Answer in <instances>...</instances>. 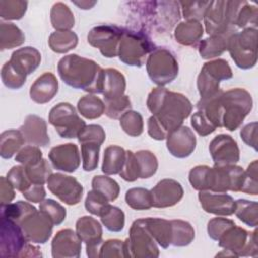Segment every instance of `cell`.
Segmentation results:
<instances>
[{
  "label": "cell",
  "mask_w": 258,
  "mask_h": 258,
  "mask_svg": "<svg viewBox=\"0 0 258 258\" xmlns=\"http://www.w3.org/2000/svg\"><path fill=\"white\" fill-rule=\"evenodd\" d=\"M101 222L109 231L120 232L123 230L125 224L124 212L118 207L110 205L101 216Z\"/></svg>",
  "instance_id": "cell-44"
},
{
  "label": "cell",
  "mask_w": 258,
  "mask_h": 258,
  "mask_svg": "<svg viewBox=\"0 0 258 258\" xmlns=\"http://www.w3.org/2000/svg\"><path fill=\"white\" fill-rule=\"evenodd\" d=\"M219 246L224 248L226 253L218 255L230 256H257V231L252 233L238 227L236 224L225 231L218 240Z\"/></svg>",
  "instance_id": "cell-7"
},
{
  "label": "cell",
  "mask_w": 258,
  "mask_h": 258,
  "mask_svg": "<svg viewBox=\"0 0 258 258\" xmlns=\"http://www.w3.org/2000/svg\"><path fill=\"white\" fill-rule=\"evenodd\" d=\"M7 178L12 183L14 188L21 192H24L31 184H34L29 180L23 165L13 166L7 173Z\"/></svg>",
  "instance_id": "cell-52"
},
{
  "label": "cell",
  "mask_w": 258,
  "mask_h": 258,
  "mask_svg": "<svg viewBox=\"0 0 258 258\" xmlns=\"http://www.w3.org/2000/svg\"><path fill=\"white\" fill-rule=\"evenodd\" d=\"M197 144V139L187 126H180L171 131L166 137V146L171 155L177 158L189 156Z\"/></svg>",
  "instance_id": "cell-19"
},
{
  "label": "cell",
  "mask_w": 258,
  "mask_h": 258,
  "mask_svg": "<svg viewBox=\"0 0 258 258\" xmlns=\"http://www.w3.org/2000/svg\"><path fill=\"white\" fill-rule=\"evenodd\" d=\"M150 191L153 199V207L155 208L172 207L183 197L181 184L170 178L160 180Z\"/></svg>",
  "instance_id": "cell-21"
},
{
  "label": "cell",
  "mask_w": 258,
  "mask_h": 258,
  "mask_svg": "<svg viewBox=\"0 0 258 258\" xmlns=\"http://www.w3.org/2000/svg\"><path fill=\"white\" fill-rule=\"evenodd\" d=\"M233 77L232 70L225 59H216L206 62L198 77V89L201 99H208L217 95L221 89L219 84L223 80Z\"/></svg>",
  "instance_id": "cell-10"
},
{
  "label": "cell",
  "mask_w": 258,
  "mask_h": 258,
  "mask_svg": "<svg viewBox=\"0 0 258 258\" xmlns=\"http://www.w3.org/2000/svg\"><path fill=\"white\" fill-rule=\"evenodd\" d=\"M144 224L155 242L163 249L168 248L171 242V223L160 218L143 219Z\"/></svg>",
  "instance_id": "cell-28"
},
{
  "label": "cell",
  "mask_w": 258,
  "mask_h": 258,
  "mask_svg": "<svg viewBox=\"0 0 258 258\" xmlns=\"http://www.w3.org/2000/svg\"><path fill=\"white\" fill-rule=\"evenodd\" d=\"M19 130L25 141L31 145L45 147L50 142L45 121L36 115H28Z\"/></svg>",
  "instance_id": "cell-24"
},
{
  "label": "cell",
  "mask_w": 258,
  "mask_h": 258,
  "mask_svg": "<svg viewBox=\"0 0 258 258\" xmlns=\"http://www.w3.org/2000/svg\"><path fill=\"white\" fill-rule=\"evenodd\" d=\"M134 153L138 163L139 178H149L152 176L158 167L156 156L148 150H140Z\"/></svg>",
  "instance_id": "cell-43"
},
{
  "label": "cell",
  "mask_w": 258,
  "mask_h": 258,
  "mask_svg": "<svg viewBox=\"0 0 258 258\" xmlns=\"http://www.w3.org/2000/svg\"><path fill=\"white\" fill-rule=\"evenodd\" d=\"M123 27L116 25H99L91 29L88 34V42L98 48L106 57L118 55L119 44L124 33Z\"/></svg>",
  "instance_id": "cell-14"
},
{
  "label": "cell",
  "mask_w": 258,
  "mask_h": 258,
  "mask_svg": "<svg viewBox=\"0 0 258 258\" xmlns=\"http://www.w3.org/2000/svg\"><path fill=\"white\" fill-rule=\"evenodd\" d=\"M81 239L71 229H63L56 233L51 243L52 257H80Z\"/></svg>",
  "instance_id": "cell-23"
},
{
  "label": "cell",
  "mask_w": 258,
  "mask_h": 258,
  "mask_svg": "<svg viewBox=\"0 0 258 258\" xmlns=\"http://www.w3.org/2000/svg\"><path fill=\"white\" fill-rule=\"evenodd\" d=\"M105 101V114L111 119H118L131 109V101L128 96L123 95L119 98Z\"/></svg>",
  "instance_id": "cell-47"
},
{
  "label": "cell",
  "mask_w": 258,
  "mask_h": 258,
  "mask_svg": "<svg viewBox=\"0 0 258 258\" xmlns=\"http://www.w3.org/2000/svg\"><path fill=\"white\" fill-rule=\"evenodd\" d=\"M190 124L192 128L199 133L201 136H207L214 132L217 128L209 121V119L205 116V114L198 110L192 116L190 120Z\"/></svg>",
  "instance_id": "cell-57"
},
{
  "label": "cell",
  "mask_w": 258,
  "mask_h": 258,
  "mask_svg": "<svg viewBox=\"0 0 258 258\" xmlns=\"http://www.w3.org/2000/svg\"><path fill=\"white\" fill-rule=\"evenodd\" d=\"M109 206L110 204L107 198L104 197L99 191L92 189L88 192L85 201V208L92 215L101 217Z\"/></svg>",
  "instance_id": "cell-48"
},
{
  "label": "cell",
  "mask_w": 258,
  "mask_h": 258,
  "mask_svg": "<svg viewBox=\"0 0 258 258\" xmlns=\"http://www.w3.org/2000/svg\"><path fill=\"white\" fill-rule=\"evenodd\" d=\"M125 257L124 254V242L120 240H108L105 241L100 250V257Z\"/></svg>",
  "instance_id": "cell-60"
},
{
  "label": "cell",
  "mask_w": 258,
  "mask_h": 258,
  "mask_svg": "<svg viewBox=\"0 0 258 258\" xmlns=\"http://www.w3.org/2000/svg\"><path fill=\"white\" fill-rule=\"evenodd\" d=\"M126 88L125 77L116 69L104 70L103 95L104 100H112L124 95Z\"/></svg>",
  "instance_id": "cell-27"
},
{
  "label": "cell",
  "mask_w": 258,
  "mask_h": 258,
  "mask_svg": "<svg viewBox=\"0 0 258 258\" xmlns=\"http://www.w3.org/2000/svg\"><path fill=\"white\" fill-rule=\"evenodd\" d=\"M51 24L56 31L70 30L75 23L74 14L71 9L62 2L54 3L50 11Z\"/></svg>",
  "instance_id": "cell-33"
},
{
  "label": "cell",
  "mask_w": 258,
  "mask_h": 258,
  "mask_svg": "<svg viewBox=\"0 0 258 258\" xmlns=\"http://www.w3.org/2000/svg\"><path fill=\"white\" fill-rule=\"evenodd\" d=\"M120 126L130 136H139L143 132L142 116L135 111H127L120 118Z\"/></svg>",
  "instance_id": "cell-45"
},
{
  "label": "cell",
  "mask_w": 258,
  "mask_h": 258,
  "mask_svg": "<svg viewBox=\"0 0 258 258\" xmlns=\"http://www.w3.org/2000/svg\"><path fill=\"white\" fill-rule=\"evenodd\" d=\"M147 108L152 113L147 122L148 134L155 140H163L182 125L191 113L192 105L184 95L158 87L149 93Z\"/></svg>",
  "instance_id": "cell-1"
},
{
  "label": "cell",
  "mask_w": 258,
  "mask_h": 258,
  "mask_svg": "<svg viewBox=\"0 0 258 258\" xmlns=\"http://www.w3.org/2000/svg\"><path fill=\"white\" fill-rule=\"evenodd\" d=\"M57 72L70 87L82 89L92 94H102L104 70L94 60L78 54H69L59 59Z\"/></svg>",
  "instance_id": "cell-3"
},
{
  "label": "cell",
  "mask_w": 258,
  "mask_h": 258,
  "mask_svg": "<svg viewBox=\"0 0 258 258\" xmlns=\"http://www.w3.org/2000/svg\"><path fill=\"white\" fill-rule=\"evenodd\" d=\"M234 33H224L211 35L205 40L201 41L199 52L203 58H214L220 56L228 49V41L230 36Z\"/></svg>",
  "instance_id": "cell-30"
},
{
  "label": "cell",
  "mask_w": 258,
  "mask_h": 258,
  "mask_svg": "<svg viewBox=\"0 0 258 258\" xmlns=\"http://www.w3.org/2000/svg\"><path fill=\"white\" fill-rule=\"evenodd\" d=\"M23 197L32 203H41L45 198V189L42 184H31L24 192Z\"/></svg>",
  "instance_id": "cell-63"
},
{
  "label": "cell",
  "mask_w": 258,
  "mask_h": 258,
  "mask_svg": "<svg viewBox=\"0 0 258 258\" xmlns=\"http://www.w3.org/2000/svg\"><path fill=\"white\" fill-rule=\"evenodd\" d=\"M211 1H191V2H178L182 8V15L186 20L200 21L204 18L206 10Z\"/></svg>",
  "instance_id": "cell-51"
},
{
  "label": "cell",
  "mask_w": 258,
  "mask_h": 258,
  "mask_svg": "<svg viewBox=\"0 0 258 258\" xmlns=\"http://www.w3.org/2000/svg\"><path fill=\"white\" fill-rule=\"evenodd\" d=\"M241 138L243 141L252 146L255 150H257V122L250 123L241 129Z\"/></svg>",
  "instance_id": "cell-61"
},
{
  "label": "cell",
  "mask_w": 258,
  "mask_h": 258,
  "mask_svg": "<svg viewBox=\"0 0 258 258\" xmlns=\"http://www.w3.org/2000/svg\"><path fill=\"white\" fill-rule=\"evenodd\" d=\"M25 40L23 32L11 22L0 23V42L1 50L10 49L21 45Z\"/></svg>",
  "instance_id": "cell-34"
},
{
  "label": "cell",
  "mask_w": 258,
  "mask_h": 258,
  "mask_svg": "<svg viewBox=\"0 0 258 258\" xmlns=\"http://www.w3.org/2000/svg\"><path fill=\"white\" fill-rule=\"evenodd\" d=\"M48 158L55 169L66 172L76 171L81 162L79 148L74 143L52 147L48 153Z\"/></svg>",
  "instance_id": "cell-20"
},
{
  "label": "cell",
  "mask_w": 258,
  "mask_h": 258,
  "mask_svg": "<svg viewBox=\"0 0 258 258\" xmlns=\"http://www.w3.org/2000/svg\"><path fill=\"white\" fill-rule=\"evenodd\" d=\"M257 211L258 204L254 201L240 199L235 202L234 214L240 221L250 227L257 226Z\"/></svg>",
  "instance_id": "cell-39"
},
{
  "label": "cell",
  "mask_w": 258,
  "mask_h": 258,
  "mask_svg": "<svg viewBox=\"0 0 258 258\" xmlns=\"http://www.w3.org/2000/svg\"><path fill=\"white\" fill-rule=\"evenodd\" d=\"M1 78L3 84L9 89H19L21 88L26 80L25 76L17 73L8 61L4 63L1 70Z\"/></svg>",
  "instance_id": "cell-53"
},
{
  "label": "cell",
  "mask_w": 258,
  "mask_h": 258,
  "mask_svg": "<svg viewBox=\"0 0 258 258\" xmlns=\"http://www.w3.org/2000/svg\"><path fill=\"white\" fill-rule=\"evenodd\" d=\"M171 223V242L170 245L182 247L187 246L195 239L192 226L185 221L172 220Z\"/></svg>",
  "instance_id": "cell-36"
},
{
  "label": "cell",
  "mask_w": 258,
  "mask_h": 258,
  "mask_svg": "<svg viewBox=\"0 0 258 258\" xmlns=\"http://www.w3.org/2000/svg\"><path fill=\"white\" fill-rule=\"evenodd\" d=\"M92 187L106 197L109 202L115 201L120 192V187L117 181L109 176H95L92 180Z\"/></svg>",
  "instance_id": "cell-42"
},
{
  "label": "cell",
  "mask_w": 258,
  "mask_h": 258,
  "mask_svg": "<svg viewBox=\"0 0 258 258\" xmlns=\"http://www.w3.org/2000/svg\"><path fill=\"white\" fill-rule=\"evenodd\" d=\"M39 210L42 211L53 223V225L61 224L67 216L66 209L52 199H46L39 205Z\"/></svg>",
  "instance_id": "cell-49"
},
{
  "label": "cell",
  "mask_w": 258,
  "mask_h": 258,
  "mask_svg": "<svg viewBox=\"0 0 258 258\" xmlns=\"http://www.w3.org/2000/svg\"><path fill=\"white\" fill-rule=\"evenodd\" d=\"M257 29L245 28L241 32L232 34L228 41V49L231 57L243 70L253 68L257 61Z\"/></svg>",
  "instance_id": "cell-6"
},
{
  "label": "cell",
  "mask_w": 258,
  "mask_h": 258,
  "mask_svg": "<svg viewBox=\"0 0 258 258\" xmlns=\"http://www.w3.org/2000/svg\"><path fill=\"white\" fill-rule=\"evenodd\" d=\"M127 205L134 210H148L153 207L151 191L143 187H133L126 191Z\"/></svg>",
  "instance_id": "cell-38"
},
{
  "label": "cell",
  "mask_w": 258,
  "mask_h": 258,
  "mask_svg": "<svg viewBox=\"0 0 258 258\" xmlns=\"http://www.w3.org/2000/svg\"><path fill=\"white\" fill-rule=\"evenodd\" d=\"M77 108L83 117L90 120L97 119L105 113V103L94 95H87L81 98Z\"/></svg>",
  "instance_id": "cell-37"
},
{
  "label": "cell",
  "mask_w": 258,
  "mask_h": 258,
  "mask_svg": "<svg viewBox=\"0 0 258 258\" xmlns=\"http://www.w3.org/2000/svg\"><path fill=\"white\" fill-rule=\"evenodd\" d=\"M27 8L26 1H0V16L2 19H20Z\"/></svg>",
  "instance_id": "cell-50"
},
{
  "label": "cell",
  "mask_w": 258,
  "mask_h": 258,
  "mask_svg": "<svg viewBox=\"0 0 258 258\" xmlns=\"http://www.w3.org/2000/svg\"><path fill=\"white\" fill-rule=\"evenodd\" d=\"M142 17L145 18V24L153 27H159L162 30H170L180 18L179 3L170 2H142Z\"/></svg>",
  "instance_id": "cell-12"
},
{
  "label": "cell",
  "mask_w": 258,
  "mask_h": 258,
  "mask_svg": "<svg viewBox=\"0 0 258 258\" xmlns=\"http://www.w3.org/2000/svg\"><path fill=\"white\" fill-rule=\"evenodd\" d=\"M253 101L250 93L245 89L235 88L227 92L220 91L217 95L201 99L198 110L204 112L210 122L216 127H225L235 131L250 113Z\"/></svg>",
  "instance_id": "cell-2"
},
{
  "label": "cell",
  "mask_w": 258,
  "mask_h": 258,
  "mask_svg": "<svg viewBox=\"0 0 258 258\" xmlns=\"http://www.w3.org/2000/svg\"><path fill=\"white\" fill-rule=\"evenodd\" d=\"M48 44L54 52L66 53L77 46L78 36L72 30L54 31L49 36Z\"/></svg>",
  "instance_id": "cell-35"
},
{
  "label": "cell",
  "mask_w": 258,
  "mask_h": 258,
  "mask_svg": "<svg viewBox=\"0 0 258 258\" xmlns=\"http://www.w3.org/2000/svg\"><path fill=\"white\" fill-rule=\"evenodd\" d=\"M46 183L48 189L67 205H77L83 197V186L75 177L62 173H51Z\"/></svg>",
  "instance_id": "cell-16"
},
{
  "label": "cell",
  "mask_w": 258,
  "mask_h": 258,
  "mask_svg": "<svg viewBox=\"0 0 258 258\" xmlns=\"http://www.w3.org/2000/svg\"><path fill=\"white\" fill-rule=\"evenodd\" d=\"M0 197H1V206L9 204L15 197L14 186L8 180L7 177L1 176L0 178Z\"/></svg>",
  "instance_id": "cell-62"
},
{
  "label": "cell",
  "mask_w": 258,
  "mask_h": 258,
  "mask_svg": "<svg viewBox=\"0 0 258 258\" xmlns=\"http://www.w3.org/2000/svg\"><path fill=\"white\" fill-rule=\"evenodd\" d=\"M241 1H211L204 15L206 32L211 35L235 33L236 15Z\"/></svg>",
  "instance_id": "cell-4"
},
{
  "label": "cell",
  "mask_w": 258,
  "mask_h": 258,
  "mask_svg": "<svg viewBox=\"0 0 258 258\" xmlns=\"http://www.w3.org/2000/svg\"><path fill=\"white\" fill-rule=\"evenodd\" d=\"M126 151L118 145H110L104 151L102 171L105 174H119L123 168Z\"/></svg>",
  "instance_id": "cell-31"
},
{
  "label": "cell",
  "mask_w": 258,
  "mask_h": 258,
  "mask_svg": "<svg viewBox=\"0 0 258 258\" xmlns=\"http://www.w3.org/2000/svg\"><path fill=\"white\" fill-rule=\"evenodd\" d=\"M48 121L62 138L78 137L86 127L85 121L79 117L76 109L70 103H59L52 107Z\"/></svg>",
  "instance_id": "cell-11"
},
{
  "label": "cell",
  "mask_w": 258,
  "mask_h": 258,
  "mask_svg": "<svg viewBox=\"0 0 258 258\" xmlns=\"http://www.w3.org/2000/svg\"><path fill=\"white\" fill-rule=\"evenodd\" d=\"M28 240L20 226L14 221L2 216L0 254L2 257H21Z\"/></svg>",
  "instance_id": "cell-15"
},
{
  "label": "cell",
  "mask_w": 258,
  "mask_h": 258,
  "mask_svg": "<svg viewBox=\"0 0 258 258\" xmlns=\"http://www.w3.org/2000/svg\"><path fill=\"white\" fill-rule=\"evenodd\" d=\"M210 153L215 165L235 164L239 161L240 150L235 139L227 134L217 135L210 143Z\"/></svg>",
  "instance_id": "cell-18"
},
{
  "label": "cell",
  "mask_w": 258,
  "mask_h": 258,
  "mask_svg": "<svg viewBox=\"0 0 258 258\" xmlns=\"http://www.w3.org/2000/svg\"><path fill=\"white\" fill-rule=\"evenodd\" d=\"M76 233L82 242L86 243L87 255L89 257H100L102 240V227L100 223L89 216L80 218L76 223Z\"/></svg>",
  "instance_id": "cell-17"
},
{
  "label": "cell",
  "mask_w": 258,
  "mask_h": 258,
  "mask_svg": "<svg viewBox=\"0 0 258 258\" xmlns=\"http://www.w3.org/2000/svg\"><path fill=\"white\" fill-rule=\"evenodd\" d=\"M40 60V52L34 47L26 46L15 50L8 62L17 73L26 77L37 69Z\"/></svg>",
  "instance_id": "cell-25"
},
{
  "label": "cell",
  "mask_w": 258,
  "mask_h": 258,
  "mask_svg": "<svg viewBox=\"0 0 258 258\" xmlns=\"http://www.w3.org/2000/svg\"><path fill=\"white\" fill-rule=\"evenodd\" d=\"M154 43L144 31H134L125 28L122 35L118 55L121 61L128 66L141 67L146 55L155 49Z\"/></svg>",
  "instance_id": "cell-5"
},
{
  "label": "cell",
  "mask_w": 258,
  "mask_h": 258,
  "mask_svg": "<svg viewBox=\"0 0 258 258\" xmlns=\"http://www.w3.org/2000/svg\"><path fill=\"white\" fill-rule=\"evenodd\" d=\"M24 167L29 180L34 184L43 185L45 182H47L48 177L52 173L49 163L47 162L46 159H43V158L39 162L33 165L24 166Z\"/></svg>",
  "instance_id": "cell-46"
},
{
  "label": "cell",
  "mask_w": 258,
  "mask_h": 258,
  "mask_svg": "<svg viewBox=\"0 0 258 258\" xmlns=\"http://www.w3.org/2000/svg\"><path fill=\"white\" fill-rule=\"evenodd\" d=\"M150 80L159 87L171 83L178 74V63L174 55L164 47H156L146 60Z\"/></svg>",
  "instance_id": "cell-8"
},
{
  "label": "cell",
  "mask_w": 258,
  "mask_h": 258,
  "mask_svg": "<svg viewBox=\"0 0 258 258\" xmlns=\"http://www.w3.org/2000/svg\"><path fill=\"white\" fill-rule=\"evenodd\" d=\"M235 25L236 28H256L257 7L247 1H241L237 11Z\"/></svg>",
  "instance_id": "cell-40"
},
{
  "label": "cell",
  "mask_w": 258,
  "mask_h": 258,
  "mask_svg": "<svg viewBox=\"0 0 258 258\" xmlns=\"http://www.w3.org/2000/svg\"><path fill=\"white\" fill-rule=\"evenodd\" d=\"M241 191L252 196L257 195V160H254L244 172V180Z\"/></svg>",
  "instance_id": "cell-56"
},
{
  "label": "cell",
  "mask_w": 258,
  "mask_h": 258,
  "mask_svg": "<svg viewBox=\"0 0 258 258\" xmlns=\"http://www.w3.org/2000/svg\"><path fill=\"white\" fill-rule=\"evenodd\" d=\"M203 25L200 21L186 20L180 22L174 30V36L177 42L182 45H195L203 36Z\"/></svg>",
  "instance_id": "cell-29"
},
{
  "label": "cell",
  "mask_w": 258,
  "mask_h": 258,
  "mask_svg": "<svg viewBox=\"0 0 258 258\" xmlns=\"http://www.w3.org/2000/svg\"><path fill=\"white\" fill-rule=\"evenodd\" d=\"M0 155L2 158L12 157L26 142L21 131L10 129L1 133Z\"/></svg>",
  "instance_id": "cell-32"
},
{
  "label": "cell",
  "mask_w": 258,
  "mask_h": 258,
  "mask_svg": "<svg viewBox=\"0 0 258 258\" xmlns=\"http://www.w3.org/2000/svg\"><path fill=\"white\" fill-rule=\"evenodd\" d=\"M17 224L22 229L28 242L44 244L52 234V221L42 212L33 207Z\"/></svg>",
  "instance_id": "cell-13"
},
{
  "label": "cell",
  "mask_w": 258,
  "mask_h": 258,
  "mask_svg": "<svg viewBox=\"0 0 258 258\" xmlns=\"http://www.w3.org/2000/svg\"><path fill=\"white\" fill-rule=\"evenodd\" d=\"M233 225H235V223L232 220L226 218H214L208 223V234L213 240L218 241L225 231Z\"/></svg>",
  "instance_id": "cell-59"
},
{
  "label": "cell",
  "mask_w": 258,
  "mask_h": 258,
  "mask_svg": "<svg viewBox=\"0 0 258 258\" xmlns=\"http://www.w3.org/2000/svg\"><path fill=\"white\" fill-rule=\"evenodd\" d=\"M129 234V238L124 241L125 257H158V247L143 219L133 222Z\"/></svg>",
  "instance_id": "cell-9"
},
{
  "label": "cell",
  "mask_w": 258,
  "mask_h": 258,
  "mask_svg": "<svg viewBox=\"0 0 258 258\" xmlns=\"http://www.w3.org/2000/svg\"><path fill=\"white\" fill-rule=\"evenodd\" d=\"M41 159H42V152L40 151L38 146H35V145L24 146L17 152L15 156V160L21 163L23 166L33 165L39 162Z\"/></svg>",
  "instance_id": "cell-54"
},
{
  "label": "cell",
  "mask_w": 258,
  "mask_h": 258,
  "mask_svg": "<svg viewBox=\"0 0 258 258\" xmlns=\"http://www.w3.org/2000/svg\"><path fill=\"white\" fill-rule=\"evenodd\" d=\"M74 3L82 9H90L92 6H94L96 4V2H92V3H89V2H74Z\"/></svg>",
  "instance_id": "cell-64"
},
{
  "label": "cell",
  "mask_w": 258,
  "mask_h": 258,
  "mask_svg": "<svg viewBox=\"0 0 258 258\" xmlns=\"http://www.w3.org/2000/svg\"><path fill=\"white\" fill-rule=\"evenodd\" d=\"M119 174L124 180L130 181V182L135 181L137 178H139V168H138V163H137L134 152L130 150L126 151L125 162Z\"/></svg>",
  "instance_id": "cell-55"
},
{
  "label": "cell",
  "mask_w": 258,
  "mask_h": 258,
  "mask_svg": "<svg viewBox=\"0 0 258 258\" xmlns=\"http://www.w3.org/2000/svg\"><path fill=\"white\" fill-rule=\"evenodd\" d=\"M106 134L104 129L100 125L96 124H91V125H86V127L81 131V133L78 136L79 142H84V141H96L100 144H102L105 141Z\"/></svg>",
  "instance_id": "cell-58"
},
{
  "label": "cell",
  "mask_w": 258,
  "mask_h": 258,
  "mask_svg": "<svg viewBox=\"0 0 258 258\" xmlns=\"http://www.w3.org/2000/svg\"><path fill=\"white\" fill-rule=\"evenodd\" d=\"M100 147L101 144L96 141L81 142V155L85 171H93L97 168Z\"/></svg>",
  "instance_id": "cell-41"
},
{
  "label": "cell",
  "mask_w": 258,
  "mask_h": 258,
  "mask_svg": "<svg viewBox=\"0 0 258 258\" xmlns=\"http://www.w3.org/2000/svg\"><path fill=\"white\" fill-rule=\"evenodd\" d=\"M58 91V82L52 73H44L30 87V98L37 104H44L53 99Z\"/></svg>",
  "instance_id": "cell-26"
},
{
  "label": "cell",
  "mask_w": 258,
  "mask_h": 258,
  "mask_svg": "<svg viewBox=\"0 0 258 258\" xmlns=\"http://www.w3.org/2000/svg\"><path fill=\"white\" fill-rule=\"evenodd\" d=\"M199 200L204 211L217 216H231L235 211V201L229 195L213 192L210 190L200 191Z\"/></svg>",
  "instance_id": "cell-22"
}]
</instances>
